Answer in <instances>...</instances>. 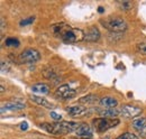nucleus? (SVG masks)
<instances>
[{"label":"nucleus","mask_w":146,"mask_h":139,"mask_svg":"<svg viewBox=\"0 0 146 139\" xmlns=\"http://www.w3.org/2000/svg\"><path fill=\"white\" fill-rule=\"evenodd\" d=\"M19 128H20L21 130H27V129H28V123H27V122H21V123L19 124Z\"/></svg>","instance_id":"b1692460"},{"label":"nucleus","mask_w":146,"mask_h":139,"mask_svg":"<svg viewBox=\"0 0 146 139\" xmlns=\"http://www.w3.org/2000/svg\"><path fill=\"white\" fill-rule=\"evenodd\" d=\"M40 127L42 129L53 135H66L73 131H76V129L79 128V124L76 122L72 121H60L54 122V123L44 122L40 124Z\"/></svg>","instance_id":"f03ea898"},{"label":"nucleus","mask_w":146,"mask_h":139,"mask_svg":"<svg viewBox=\"0 0 146 139\" xmlns=\"http://www.w3.org/2000/svg\"><path fill=\"white\" fill-rule=\"evenodd\" d=\"M51 117H52V118L54 119L55 121H57V122H60L61 120H62V117H61L60 115H57V113H55V112H53V111L51 112Z\"/></svg>","instance_id":"4be33fe9"},{"label":"nucleus","mask_w":146,"mask_h":139,"mask_svg":"<svg viewBox=\"0 0 146 139\" xmlns=\"http://www.w3.org/2000/svg\"><path fill=\"white\" fill-rule=\"evenodd\" d=\"M142 113V109L138 107H134L130 104L123 105V108L120 109V115L125 118H136Z\"/></svg>","instance_id":"0eeeda50"},{"label":"nucleus","mask_w":146,"mask_h":139,"mask_svg":"<svg viewBox=\"0 0 146 139\" xmlns=\"http://www.w3.org/2000/svg\"><path fill=\"white\" fill-rule=\"evenodd\" d=\"M39 58H40V54L37 50L34 48H27L19 55V60L24 64L36 63L37 61H39Z\"/></svg>","instance_id":"39448f33"},{"label":"nucleus","mask_w":146,"mask_h":139,"mask_svg":"<svg viewBox=\"0 0 146 139\" xmlns=\"http://www.w3.org/2000/svg\"><path fill=\"white\" fill-rule=\"evenodd\" d=\"M78 137H86V138H91L92 137V129L87 123H81L79 124V128L75 131Z\"/></svg>","instance_id":"9d476101"},{"label":"nucleus","mask_w":146,"mask_h":139,"mask_svg":"<svg viewBox=\"0 0 146 139\" xmlns=\"http://www.w3.org/2000/svg\"><path fill=\"white\" fill-rule=\"evenodd\" d=\"M98 100V98L96 95H87V97H83L79 100L80 103H94L96 101Z\"/></svg>","instance_id":"f3484780"},{"label":"nucleus","mask_w":146,"mask_h":139,"mask_svg":"<svg viewBox=\"0 0 146 139\" xmlns=\"http://www.w3.org/2000/svg\"><path fill=\"white\" fill-rule=\"evenodd\" d=\"M76 94V91L72 89L70 85L68 84H63L61 87H58L56 89V92H55V95L62 100H69V99H72L75 97Z\"/></svg>","instance_id":"423d86ee"},{"label":"nucleus","mask_w":146,"mask_h":139,"mask_svg":"<svg viewBox=\"0 0 146 139\" xmlns=\"http://www.w3.org/2000/svg\"><path fill=\"white\" fill-rule=\"evenodd\" d=\"M5 30V19L1 18V33Z\"/></svg>","instance_id":"393cba45"},{"label":"nucleus","mask_w":146,"mask_h":139,"mask_svg":"<svg viewBox=\"0 0 146 139\" xmlns=\"http://www.w3.org/2000/svg\"><path fill=\"white\" fill-rule=\"evenodd\" d=\"M34 17H31V18H27V19H24L20 21V26H25V25H29L32 23H34Z\"/></svg>","instance_id":"412c9836"},{"label":"nucleus","mask_w":146,"mask_h":139,"mask_svg":"<svg viewBox=\"0 0 146 139\" xmlns=\"http://www.w3.org/2000/svg\"><path fill=\"white\" fill-rule=\"evenodd\" d=\"M138 51L142 53V54H145L146 55V43L138 45Z\"/></svg>","instance_id":"5701e85b"},{"label":"nucleus","mask_w":146,"mask_h":139,"mask_svg":"<svg viewBox=\"0 0 146 139\" xmlns=\"http://www.w3.org/2000/svg\"><path fill=\"white\" fill-rule=\"evenodd\" d=\"M104 11V9H102V7H99V13H102Z\"/></svg>","instance_id":"bb28decb"},{"label":"nucleus","mask_w":146,"mask_h":139,"mask_svg":"<svg viewBox=\"0 0 146 139\" xmlns=\"http://www.w3.org/2000/svg\"><path fill=\"white\" fill-rule=\"evenodd\" d=\"M66 112L72 116V117H76V118H81V117H86L87 115H89V110L80 107V105H74V107H69L66 108Z\"/></svg>","instance_id":"1a4fd4ad"},{"label":"nucleus","mask_w":146,"mask_h":139,"mask_svg":"<svg viewBox=\"0 0 146 139\" xmlns=\"http://www.w3.org/2000/svg\"><path fill=\"white\" fill-rule=\"evenodd\" d=\"M100 103L102 107H105V108H109V109H112V108H116L117 107V100L115 99V98H111V97H105V98H102L101 100H100Z\"/></svg>","instance_id":"4468645a"},{"label":"nucleus","mask_w":146,"mask_h":139,"mask_svg":"<svg viewBox=\"0 0 146 139\" xmlns=\"http://www.w3.org/2000/svg\"><path fill=\"white\" fill-rule=\"evenodd\" d=\"M32 91L35 93H39V94H47L50 91V87L44 83H38L32 87Z\"/></svg>","instance_id":"2eb2a0df"},{"label":"nucleus","mask_w":146,"mask_h":139,"mask_svg":"<svg viewBox=\"0 0 146 139\" xmlns=\"http://www.w3.org/2000/svg\"><path fill=\"white\" fill-rule=\"evenodd\" d=\"M119 123L118 119H113V118H97L92 121L93 128L98 131V132H105L110 128L116 127Z\"/></svg>","instance_id":"20e7f679"},{"label":"nucleus","mask_w":146,"mask_h":139,"mask_svg":"<svg viewBox=\"0 0 146 139\" xmlns=\"http://www.w3.org/2000/svg\"><path fill=\"white\" fill-rule=\"evenodd\" d=\"M133 7V3L130 2V1H123L121 3H120V8L123 9V10H125V11H128L130 8Z\"/></svg>","instance_id":"aec40b11"},{"label":"nucleus","mask_w":146,"mask_h":139,"mask_svg":"<svg viewBox=\"0 0 146 139\" xmlns=\"http://www.w3.org/2000/svg\"><path fill=\"white\" fill-rule=\"evenodd\" d=\"M133 128L143 137H146V118H136L131 122Z\"/></svg>","instance_id":"6e6552de"},{"label":"nucleus","mask_w":146,"mask_h":139,"mask_svg":"<svg viewBox=\"0 0 146 139\" xmlns=\"http://www.w3.org/2000/svg\"><path fill=\"white\" fill-rule=\"evenodd\" d=\"M31 99L33 100V102L39 104V105H42V107H46V108H52V107H53L52 104L50 103L47 100H45L44 98H40V97H37V95H32Z\"/></svg>","instance_id":"dca6fc26"},{"label":"nucleus","mask_w":146,"mask_h":139,"mask_svg":"<svg viewBox=\"0 0 146 139\" xmlns=\"http://www.w3.org/2000/svg\"><path fill=\"white\" fill-rule=\"evenodd\" d=\"M97 112L101 117H105V118H113V117L120 115V111H118L115 108H112V109H109V108H107V109H99V110H97Z\"/></svg>","instance_id":"ddd939ff"},{"label":"nucleus","mask_w":146,"mask_h":139,"mask_svg":"<svg viewBox=\"0 0 146 139\" xmlns=\"http://www.w3.org/2000/svg\"><path fill=\"white\" fill-rule=\"evenodd\" d=\"M117 139H138L137 136H135L134 134H130V132H125L120 136H118Z\"/></svg>","instance_id":"6ab92c4d"},{"label":"nucleus","mask_w":146,"mask_h":139,"mask_svg":"<svg viewBox=\"0 0 146 139\" xmlns=\"http://www.w3.org/2000/svg\"><path fill=\"white\" fill-rule=\"evenodd\" d=\"M52 33L66 43H78L86 39V33L80 28H73L71 26L61 23L51 27Z\"/></svg>","instance_id":"f257e3e1"},{"label":"nucleus","mask_w":146,"mask_h":139,"mask_svg":"<svg viewBox=\"0 0 146 139\" xmlns=\"http://www.w3.org/2000/svg\"><path fill=\"white\" fill-rule=\"evenodd\" d=\"M99 38H100V32H99V29L97 27L92 26L87 30L86 40H88V42H97V40H99Z\"/></svg>","instance_id":"9b49d317"},{"label":"nucleus","mask_w":146,"mask_h":139,"mask_svg":"<svg viewBox=\"0 0 146 139\" xmlns=\"http://www.w3.org/2000/svg\"><path fill=\"white\" fill-rule=\"evenodd\" d=\"M25 102L20 101V100H14V101H9L7 103H5L2 105V109H8V110H21L25 108Z\"/></svg>","instance_id":"f8f14e48"},{"label":"nucleus","mask_w":146,"mask_h":139,"mask_svg":"<svg viewBox=\"0 0 146 139\" xmlns=\"http://www.w3.org/2000/svg\"><path fill=\"white\" fill-rule=\"evenodd\" d=\"M101 25L113 33H121V32H125L127 29L126 21L119 17L107 18L105 20H101Z\"/></svg>","instance_id":"7ed1b4c3"},{"label":"nucleus","mask_w":146,"mask_h":139,"mask_svg":"<svg viewBox=\"0 0 146 139\" xmlns=\"http://www.w3.org/2000/svg\"><path fill=\"white\" fill-rule=\"evenodd\" d=\"M71 139H92V138H86V137H72Z\"/></svg>","instance_id":"a878e982"},{"label":"nucleus","mask_w":146,"mask_h":139,"mask_svg":"<svg viewBox=\"0 0 146 139\" xmlns=\"http://www.w3.org/2000/svg\"><path fill=\"white\" fill-rule=\"evenodd\" d=\"M5 43L8 47H18L19 46V40L17 38H14V37H8Z\"/></svg>","instance_id":"a211bd4d"}]
</instances>
